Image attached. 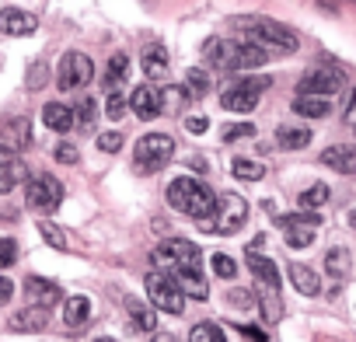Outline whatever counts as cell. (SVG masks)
<instances>
[{
  "mask_svg": "<svg viewBox=\"0 0 356 342\" xmlns=\"http://www.w3.org/2000/svg\"><path fill=\"white\" fill-rule=\"evenodd\" d=\"M203 60L207 67L213 70H224V74H238V70H252V67H262L269 60V53L248 46V42H227V39H207L203 46Z\"/></svg>",
  "mask_w": 356,
  "mask_h": 342,
  "instance_id": "6da1fadb",
  "label": "cell"
},
{
  "mask_svg": "<svg viewBox=\"0 0 356 342\" xmlns=\"http://www.w3.org/2000/svg\"><path fill=\"white\" fill-rule=\"evenodd\" d=\"M168 206L178 213H189L196 220H207V217H213L217 196L210 193V186H203L196 179H175L168 186Z\"/></svg>",
  "mask_w": 356,
  "mask_h": 342,
  "instance_id": "7a4b0ae2",
  "label": "cell"
},
{
  "mask_svg": "<svg viewBox=\"0 0 356 342\" xmlns=\"http://www.w3.org/2000/svg\"><path fill=\"white\" fill-rule=\"evenodd\" d=\"M238 32L245 35L248 46H255V49H262V53H269V49H276V53H297V46H300L297 35H293L286 25L273 22V18L238 22Z\"/></svg>",
  "mask_w": 356,
  "mask_h": 342,
  "instance_id": "3957f363",
  "label": "cell"
},
{
  "mask_svg": "<svg viewBox=\"0 0 356 342\" xmlns=\"http://www.w3.org/2000/svg\"><path fill=\"white\" fill-rule=\"evenodd\" d=\"M245 220H248V203L238 193H224V196H217L213 217L200 220V227L210 234H234L245 227Z\"/></svg>",
  "mask_w": 356,
  "mask_h": 342,
  "instance_id": "277c9868",
  "label": "cell"
},
{
  "mask_svg": "<svg viewBox=\"0 0 356 342\" xmlns=\"http://www.w3.org/2000/svg\"><path fill=\"white\" fill-rule=\"evenodd\" d=\"M171 154H175V140L168 133H147V136H140V143L133 150V157H136L133 168L143 171V175H154V171H161L171 161Z\"/></svg>",
  "mask_w": 356,
  "mask_h": 342,
  "instance_id": "5b68a950",
  "label": "cell"
},
{
  "mask_svg": "<svg viewBox=\"0 0 356 342\" xmlns=\"http://www.w3.org/2000/svg\"><path fill=\"white\" fill-rule=\"evenodd\" d=\"M150 262L157 266V272L164 269H186V266H200V245L196 241H186V238H171L164 245H157L150 252Z\"/></svg>",
  "mask_w": 356,
  "mask_h": 342,
  "instance_id": "8992f818",
  "label": "cell"
},
{
  "mask_svg": "<svg viewBox=\"0 0 356 342\" xmlns=\"http://www.w3.org/2000/svg\"><path fill=\"white\" fill-rule=\"evenodd\" d=\"M147 297L157 311H168V314H182L186 311V293L182 286L175 283L171 272H147Z\"/></svg>",
  "mask_w": 356,
  "mask_h": 342,
  "instance_id": "52a82bcc",
  "label": "cell"
},
{
  "mask_svg": "<svg viewBox=\"0 0 356 342\" xmlns=\"http://www.w3.org/2000/svg\"><path fill=\"white\" fill-rule=\"evenodd\" d=\"M266 88H269V77H238L220 91V105L231 112H252Z\"/></svg>",
  "mask_w": 356,
  "mask_h": 342,
  "instance_id": "ba28073f",
  "label": "cell"
},
{
  "mask_svg": "<svg viewBox=\"0 0 356 342\" xmlns=\"http://www.w3.org/2000/svg\"><path fill=\"white\" fill-rule=\"evenodd\" d=\"M91 77H95V63H91V56H84V53H67V56L60 60V67H56V84H60V91H77V88H84Z\"/></svg>",
  "mask_w": 356,
  "mask_h": 342,
  "instance_id": "9c48e42d",
  "label": "cell"
},
{
  "mask_svg": "<svg viewBox=\"0 0 356 342\" xmlns=\"http://www.w3.org/2000/svg\"><path fill=\"white\" fill-rule=\"evenodd\" d=\"M25 196H29V206L32 210L49 213V210H56L63 203V182H56L53 175H39V179L29 182V193Z\"/></svg>",
  "mask_w": 356,
  "mask_h": 342,
  "instance_id": "30bf717a",
  "label": "cell"
},
{
  "mask_svg": "<svg viewBox=\"0 0 356 342\" xmlns=\"http://www.w3.org/2000/svg\"><path fill=\"white\" fill-rule=\"evenodd\" d=\"M29 147H32V122L25 115H15V119H8L4 126H0V150L4 154L15 157Z\"/></svg>",
  "mask_w": 356,
  "mask_h": 342,
  "instance_id": "8fae6325",
  "label": "cell"
},
{
  "mask_svg": "<svg viewBox=\"0 0 356 342\" xmlns=\"http://www.w3.org/2000/svg\"><path fill=\"white\" fill-rule=\"evenodd\" d=\"M297 91L311 95V98H328V95L342 91V74H335V70H311V74L300 77Z\"/></svg>",
  "mask_w": 356,
  "mask_h": 342,
  "instance_id": "7c38bea8",
  "label": "cell"
},
{
  "mask_svg": "<svg viewBox=\"0 0 356 342\" xmlns=\"http://www.w3.org/2000/svg\"><path fill=\"white\" fill-rule=\"evenodd\" d=\"M321 164H328L339 175H356V147L349 143H332L321 150Z\"/></svg>",
  "mask_w": 356,
  "mask_h": 342,
  "instance_id": "4fadbf2b",
  "label": "cell"
},
{
  "mask_svg": "<svg viewBox=\"0 0 356 342\" xmlns=\"http://www.w3.org/2000/svg\"><path fill=\"white\" fill-rule=\"evenodd\" d=\"M126 101H129V108L136 112V119H157V115H161V95H157L150 84H140Z\"/></svg>",
  "mask_w": 356,
  "mask_h": 342,
  "instance_id": "5bb4252c",
  "label": "cell"
},
{
  "mask_svg": "<svg viewBox=\"0 0 356 342\" xmlns=\"http://www.w3.org/2000/svg\"><path fill=\"white\" fill-rule=\"evenodd\" d=\"M25 297L32 300V307H53L56 297H60V286L53 279H42V276H29L25 279Z\"/></svg>",
  "mask_w": 356,
  "mask_h": 342,
  "instance_id": "9a60e30c",
  "label": "cell"
},
{
  "mask_svg": "<svg viewBox=\"0 0 356 342\" xmlns=\"http://www.w3.org/2000/svg\"><path fill=\"white\" fill-rule=\"evenodd\" d=\"M35 25L39 22L29 11H22V8H4V11H0V32H4V35H32Z\"/></svg>",
  "mask_w": 356,
  "mask_h": 342,
  "instance_id": "2e32d148",
  "label": "cell"
},
{
  "mask_svg": "<svg viewBox=\"0 0 356 342\" xmlns=\"http://www.w3.org/2000/svg\"><path fill=\"white\" fill-rule=\"evenodd\" d=\"M171 276H175V283H178V286H182V293H193L196 300H207V297H210V286H207V276H203V269H200V266L175 269Z\"/></svg>",
  "mask_w": 356,
  "mask_h": 342,
  "instance_id": "e0dca14e",
  "label": "cell"
},
{
  "mask_svg": "<svg viewBox=\"0 0 356 342\" xmlns=\"http://www.w3.org/2000/svg\"><path fill=\"white\" fill-rule=\"evenodd\" d=\"M248 269L255 272V279L262 283V290L280 293V269H276L273 259H266L262 252H248Z\"/></svg>",
  "mask_w": 356,
  "mask_h": 342,
  "instance_id": "ac0fdd59",
  "label": "cell"
},
{
  "mask_svg": "<svg viewBox=\"0 0 356 342\" xmlns=\"http://www.w3.org/2000/svg\"><path fill=\"white\" fill-rule=\"evenodd\" d=\"M290 283H293L304 297H318V293H321L318 272H314L311 266H304V262H293V266H290Z\"/></svg>",
  "mask_w": 356,
  "mask_h": 342,
  "instance_id": "d6986e66",
  "label": "cell"
},
{
  "mask_svg": "<svg viewBox=\"0 0 356 342\" xmlns=\"http://www.w3.org/2000/svg\"><path fill=\"white\" fill-rule=\"evenodd\" d=\"M42 122H46V129H53V133H70V129H74V112H70L67 105H60V101H49V105L42 108Z\"/></svg>",
  "mask_w": 356,
  "mask_h": 342,
  "instance_id": "ffe728a7",
  "label": "cell"
},
{
  "mask_svg": "<svg viewBox=\"0 0 356 342\" xmlns=\"http://www.w3.org/2000/svg\"><path fill=\"white\" fill-rule=\"evenodd\" d=\"M49 325V314L42 307H25L18 314H11V328L15 332H42Z\"/></svg>",
  "mask_w": 356,
  "mask_h": 342,
  "instance_id": "44dd1931",
  "label": "cell"
},
{
  "mask_svg": "<svg viewBox=\"0 0 356 342\" xmlns=\"http://www.w3.org/2000/svg\"><path fill=\"white\" fill-rule=\"evenodd\" d=\"M143 74H147L150 81H164V77H168V53H164L161 46H150V49L143 53Z\"/></svg>",
  "mask_w": 356,
  "mask_h": 342,
  "instance_id": "7402d4cb",
  "label": "cell"
},
{
  "mask_svg": "<svg viewBox=\"0 0 356 342\" xmlns=\"http://www.w3.org/2000/svg\"><path fill=\"white\" fill-rule=\"evenodd\" d=\"M293 112L304 115V119H325L332 112V105L325 98H311V95H297L293 98Z\"/></svg>",
  "mask_w": 356,
  "mask_h": 342,
  "instance_id": "603a6c76",
  "label": "cell"
},
{
  "mask_svg": "<svg viewBox=\"0 0 356 342\" xmlns=\"http://www.w3.org/2000/svg\"><path fill=\"white\" fill-rule=\"evenodd\" d=\"M276 143L286 147V150H300V147L311 143V129H304V126H280L276 129Z\"/></svg>",
  "mask_w": 356,
  "mask_h": 342,
  "instance_id": "cb8c5ba5",
  "label": "cell"
},
{
  "mask_svg": "<svg viewBox=\"0 0 356 342\" xmlns=\"http://www.w3.org/2000/svg\"><path fill=\"white\" fill-rule=\"evenodd\" d=\"M88 318H91V300H88V297H67V304H63V321L74 325V328H81Z\"/></svg>",
  "mask_w": 356,
  "mask_h": 342,
  "instance_id": "d4e9b609",
  "label": "cell"
},
{
  "mask_svg": "<svg viewBox=\"0 0 356 342\" xmlns=\"http://www.w3.org/2000/svg\"><path fill=\"white\" fill-rule=\"evenodd\" d=\"M126 77H129V56H126V53H115V56L108 60V67H105V88L115 91Z\"/></svg>",
  "mask_w": 356,
  "mask_h": 342,
  "instance_id": "484cf974",
  "label": "cell"
},
{
  "mask_svg": "<svg viewBox=\"0 0 356 342\" xmlns=\"http://www.w3.org/2000/svg\"><path fill=\"white\" fill-rule=\"evenodd\" d=\"M126 311H129V318H133V328H140V332H154V311L147 307V304H140L136 297H126Z\"/></svg>",
  "mask_w": 356,
  "mask_h": 342,
  "instance_id": "4316f807",
  "label": "cell"
},
{
  "mask_svg": "<svg viewBox=\"0 0 356 342\" xmlns=\"http://www.w3.org/2000/svg\"><path fill=\"white\" fill-rule=\"evenodd\" d=\"M325 272L339 283V279H346V272H349V248H332L328 255H325Z\"/></svg>",
  "mask_w": 356,
  "mask_h": 342,
  "instance_id": "83f0119b",
  "label": "cell"
},
{
  "mask_svg": "<svg viewBox=\"0 0 356 342\" xmlns=\"http://www.w3.org/2000/svg\"><path fill=\"white\" fill-rule=\"evenodd\" d=\"M231 171H234V179H241V182H259L266 175V164H259L252 157H234Z\"/></svg>",
  "mask_w": 356,
  "mask_h": 342,
  "instance_id": "f1b7e54d",
  "label": "cell"
},
{
  "mask_svg": "<svg viewBox=\"0 0 356 342\" xmlns=\"http://www.w3.org/2000/svg\"><path fill=\"white\" fill-rule=\"evenodd\" d=\"M286 245L290 248H311L314 245V227L311 224H290L286 227Z\"/></svg>",
  "mask_w": 356,
  "mask_h": 342,
  "instance_id": "f546056e",
  "label": "cell"
},
{
  "mask_svg": "<svg viewBox=\"0 0 356 342\" xmlns=\"http://www.w3.org/2000/svg\"><path fill=\"white\" fill-rule=\"evenodd\" d=\"M255 304L262 307V318H266L269 325H273V321H280V314H283V300H280V293H273V290H262Z\"/></svg>",
  "mask_w": 356,
  "mask_h": 342,
  "instance_id": "4dcf8cb0",
  "label": "cell"
},
{
  "mask_svg": "<svg viewBox=\"0 0 356 342\" xmlns=\"http://www.w3.org/2000/svg\"><path fill=\"white\" fill-rule=\"evenodd\" d=\"M189 342H227V339H224V328H220V325H213V321H200V325H193Z\"/></svg>",
  "mask_w": 356,
  "mask_h": 342,
  "instance_id": "1f68e13d",
  "label": "cell"
},
{
  "mask_svg": "<svg viewBox=\"0 0 356 342\" xmlns=\"http://www.w3.org/2000/svg\"><path fill=\"white\" fill-rule=\"evenodd\" d=\"M300 210H318V206H325L328 203V186H321V182H314L311 189H304L300 193Z\"/></svg>",
  "mask_w": 356,
  "mask_h": 342,
  "instance_id": "d6a6232c",
  "label": "cell"
},
{
  "mask_svg": "<svg viewBox=\"0 0 356 342\" xmlns=\"http://www.w3.org/2000/svg\"><path fill=\"white\" fill-rule=\"evenodd\" d=\"M182 105H186V88H168L161 95V112H168V115L182 112Z\"/></svg>",
  "mask_w": 356,
  "mask_h": 342,
  "instance_id": "836d02e7",
  "label": "cell"
},
{
  "mask_svg": "<svg viewBox=\"0 0 356 342\" xmlns=\"http://www.w3.org/2000/svg\"><path fill=\"white\" fill-rule=\"evenodd\" d=\"M186 91H193L196 98H203V95L210 91V74H207V70H196V67H193V70L186 74Z\"/></svg>",
  "mask_w": 356,
  "mask_h": 342,
  "instance_id": "e575fe53",
  "label": "cell"
},
{
  "mask_svg": "<svg viewBox=\"0 0 356 342\" xmlns=\"http://www.w3.org/2000/svg\"><path fill=\"white\" fill-rule=\"evenodd\" d=\"M49 84V63L46 60H35L32 67H29V91H39V88H46Z\"/></svg>",
  "mask_w": 356,
  "mask_h": 342,
  "instance_id": "d590c367",
  "label": "cell"
},
{
  "mask_svg": "<svg viewBox=\"0 0 356 342\" xmlns=\"http://www.w3.org/2000/svg\"><path fill=\"white\" fill-rule=\"evenodd\" d=\"M210 266H213V272H217L220 279H234V276H238V262H234L231 255H224V252H217V255L210 259Z\"/></svg>",
  "mask_w": 356,
  "mask_h": 342,
  "instance_id": "8d00e7d4",
  "label": "cell"
},
{
  "mask_svg": "<svg viewBox=\"0 0 356 342\" xmlns=\"http://www.w3.org/2000/svg\"><path fill=\"white\" fill-rule=\"evenodd\" d=\"M248 136H255V126L252 122H231V126H224V143L248 140Z\"/></svg>",
  "mask_w": 356,
  "mask_h": 342,
  "instance_id": "74e56055",
  "label": "cell"
},
{
  "mask_svg": "<svg viewBox=\"0 0 356 342\" xmlns=\"http://www.w3.org/2000/svg\"><path fill=\"white\" fill-rule=\"evenodd\" d=\"M18 262V241L0 238V269H11Z\"/></svg>",
  "mask_w": 356,
  "mask_h": 342,
  "instance_id": "f35d334b",
  "label": "cell"
},
{
  "mask_svg": "<svg viewBox=\"0 0 356 342\" xmlns=\"http://www.w3.org/2000/svg\"><path fill=\"white\" fill-rule=\"evenodd\" d=\"M39 234H42L53 248H67V234H63L60 227H53L49 220H42V224H39Z\"/></svg>",
  "mask_w": 356,
  "mask_h": 342,
  "instance_id": "ab89813d",
  "label": "cell"
},
{
  "mask_svg": "<svg viewBox=\"0 0 356 342\" xmlns=\"http://www.w3.org/2000/svg\"><path fill=\"white\" fill-rule=\"evenodd\" d=\"M122 112H126V98H122L119 91H112V95L105 98V115H108V119H119Z\"/></svg>",
  "mask_w": 356,
  "mask_h": 342,
  "instance_id": "60d3db41",
  "label": "cell"
},
{
  "mask_svg": "<svg viewBox=\"0 0 356 342\" xmlns=\"http://www.w3.org/2000/svg\"><path fill=\"white\" fill-rule=\"evenodd\" d=\"M119 147H122V133H119V129H112V133H102V136H98V150L115 154Z\"/></svg>",
  "mask_w": 356,
  "mask_h": 342,
  "instance_id": "b9f144b4",
  "label": "cell"
},
{
  "mask_svg": "<svg viewBox=\"0 0 356 342\" xmlns=\"http://www.w3.org/2000/svg\"><path fill=\"white\" fill-rule=\"evenodd\" d=\"M227 297H231V304L241 307V311H245V307H255V293H252V290H231Z\"/></svg>",
  "mask_w": 356,
  "mask_h": 342,
  "instance_id": "7bdbcfd3",
  "label": "cell"
},
{
  "mask_svg": "<svg viewBox=\"0 0 356 342\" xmlns=\"http://www.w3.org/2000/svg\"><path fill=\"white\" fill-rule=\"evenodd\" d=\"M77 157H81V154H77L74 143H60V147H56V161H60V164H77Z\"/></svg>",
  "mask_w": 356,
  "mask_h": 342,
  "instance_id": "ee69618b",
  "label": "cell"
},
{
  "mask_svg": "<svg viewBox=\"0 0 356 342\" xmlns=\"http://www.w3.org/2000/svg\"><path fill=\"white\" fill-rule=\"evenodd\" d=\"M74 119H81L84 126H91V122H95V101H88V98H84V101L77 105V112H74Z\"/></svg>",
  "mask_w": 356,
  "mask_h": 342,
  "instance_id": "f6af8a7d",
  "label": "cell"
},
{
  "mask_svg": "<svg viewBox=\"0 0 356 342\" xmlns=\"http://www.w3.org/2000/svg\"><path fill=\"white\" fill-rule=\"evenodd\" d=\"M207 126H210V119H207V115H193V119H186V129H189L193 136L207 133Z\"/></svg>",
  "mask_w": 356,
  "mask_h": 342,
  "instance_id": "bcb514c9",
  "label": "cell"
},
{
  "mask_svg": "<svg viewBox=\"0 0 356 342\" xmlns=\"http://www.w3.org/2000/svg\"><path fill=\"white\" fill-rule=\"evenodd\" d=\"M11 293H15V283H11L8 276H0V304H8Z\"/></svg>",
  "mask_w": 356,
  "mask_h": 342,
  "instance_id": "7dc6e473",
  "label": "cell"
},
{
  "mask_svg": "<svg viewBox=\"0 0 356 342\" xmlns=\"http://www.w3.org/2000/svg\"><path fill=\"white\" fill-rule=\"evenodd\" d=\"M15 182H11V171H4V168H0V193H8Z\"/></svg>",
  "mask_w": 356,
  "mask_h": 342,
  "instance_id": "c3c4849f",
  "label": "cell"
},
{
  "mask_svg": "<svg viewBox=\"0 0 356 342\" xmlns=\"http://www.w3.org/2000/svg\"><path fill=\"white\" fill-rule=\"evenodd\" d=\"M346 119H349V122H356V91H353V101L346 105Z\"/></svg>",
  "mask_w": 356,
  "mask_h": 342,
  "instance_id": "681fc988",
  "label": "cell"
},
{
  "mask_svg": "<svg viewBox=\"0 0 356 342\" xmlns=\"http://www.w3.org/2000/svg\"><path fill=\"white\" fill-rule=\"evenodd\" d=\"M150 342H178V339H175L171 332H154V339H150Z\"/></svg>",
  "mask_w": 356,
  "mask_h": 342,
  "instance_id": "f907efd6",
  "label": "cell"
},
{
  "mask_svg": "<svg viewBox=\"0 0 356 342\" xmlns=\"http://www.w3.org/2000/svg\"><path fill=\"white\" fill-rule=\"evenodd\" d=\"M349 227L356 231V210H349Z\"/></svg>",
  "mask_w": 356,
  "mask_h": 342,
  "instance_id": "816d5d0a",
  "label": "cell"
},
{
  "mask_svg": "<svg viewBox=\"0 0 356 342\" xmlns=\"http://www.w3.org/2000/svg\"><path fill=\"white\" fill-rule=\"evenodd\" d=\"M98 342H119V339H108V335H105V339H98Z\"/></svg>",
  "mask_w": 356,
  "mask_h": 342,
  "instance_id": "f5cc1de1",
  "label": "cell"
}]
</instances>
